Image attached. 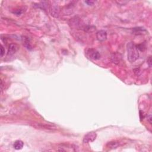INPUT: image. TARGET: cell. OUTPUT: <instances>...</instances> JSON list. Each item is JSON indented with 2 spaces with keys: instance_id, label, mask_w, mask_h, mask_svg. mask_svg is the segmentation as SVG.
<instances>
[{
  "instance_id": "cell-11",
  "label": "cell",
  "mask_w": 152,
  "mask_h": 152,
  "mask_svg": "<svg viewBox=\"0 0 152 152\" xmlns=\"http://www.w3.org/2000/svg\"><path fill=\"white\" fill-rule=\"evenodd\" d=\"M108 146L110 147V148L115 149L118 146V143L117 142H110L108 143Z\"/></svg>"
},
{
  "instance_id": "cell-4",
  "label": "cell",
  "mask_w": 152,
  "mask_h": 152,
  "mask_svg": "<svg viewBox=\"0 0 152 152\" xmlns=\"http://www.w3.org/2000/svg\"><path fill=\"white\" fill-rule=\"evenodd\" d=\"M89 51H90V52H89V54L90 58L95 59V60H98V59H100L101 55H100L98 51L95 49H90Z\"/></svg>"
},
{
  "instance_id": "cell-2",
  "label": "cell",
  "mask_w": 152,
  "mask_h": 152,
  "mask_svg": "<svg viewBox=\"0 0 152 152\" xmlns=\"http://www.w3.org/2000/svg\"><path fill=\"white\" fill-rule=\"evenodd\" d=\"M97 134L95 132H90L87 133L84 136L83 138V143H89L90 142H94L95 139H96Z\"/></svg>"
},
{
  "instance_id": "cell-9",
  "label": "cell",
  "mask_w": 152,
  "mask_h": 152,
  "mask_svg": "<svg viewBox=\"0 0 152 152\" xmlns=\"http://www.w3.org/2000/svg\"><path fill=\"white\" fill-rule=\"evenodd\" d=\"M37 125V127H36V128H43V129H49V130H54L55 129V128L54 127L51 126V125H47V124H40L38 123L36 124Z\"/></svg>"
},
{
  "instance_id": "cell-8",
  "label": "cell",
  "mask_w": 152,
  "mask_h": 152,
  "mask_svg": "<svg viewBox=\"0 0 152 152\" xmlns=\"http://www.w3.org/2000/svg\"><path fill=\"white\" fill-rule=\"evenodd\" d=\"M24 143L21 140H17L15 141L14 144V148L15 150H20L23 147Z\"/></svg>"
},
{
  "instance_id": "cell-13",
  "label": "cell",
  "mask_w": 152,
  "mask_h": 152,
  "mask_svg": "<svg viewBox=\"0 0 152 152\" xmlns=\"http://www.w3.org/2000/svg\"><path fill=\"white\" fill-rule=\"evenodd\" d=\"M147 64H148L149 67H152V57L151 56H149V58L147 59Z\"/></svg>"
},
{
  "instance_id": "cell-12",
  "label": "cell",
  "mask_w": 152,
  "mask_h": 152,
  "mask_svg": "<svg viewBox=\"0 0 152 152\" xmlns=\"http://www.w3.org/2000/svg\"><path fill=\"white\" fill-rule=\"evenodd\" d=\"M4 54H5V49H4V47H3L2 45H1V57H2Z\"/></svg>"
},
{
  "instance_id": "cell-1",
  "label": "cell",
  "mask_w": 152,
  "mask_h": 152,
  "mask_svg": "<svg viewBox=\"0 0 152 152\" xmlns=\"http://www.w3.org/2000/svg\"><path fill=\"white\" fill-rule=\"evenodd\" d=\"M128 59L130 62H135L139 58V51L133 43H128L127 45Z\"/></svg>"
},
{
  "instance_id": "cell-5",
  "label": "cell",
  "mask_w": 152,
  "mask_h": 152,
  "mask_svg": "<svg viewBox=\"0 0 152 152\" xmlns=\"http://www.w3.org/2000/svg\"><path fill=\"white\" fill-rule=\"evenodd\" d=\"M18 48V47L16 44H14V43L10 44L8 48V55H14L17 51Z\"/></svg>"
},
{
  "instance_id": "cell-6",
  "label": "cell",
  "mask_w": 152,
  "mask_h": 152,
  "mask_svg": "<svg viewBox=\"0 0 152 152\" xmlns=\"http://www.w3.org/2000/svg\"><path fill=\"white\" fill-rule=\"evenodd\" d=\"M121 59V56L120 54L118 53H114L111 56V59L112 61L116 64H118L120 62Z\"/></svg>"
},
{
  "instance_id": "cell-7",
  "label": "cell",
  "mask_w": 152,
  "mask_h": 152,
  "mask_svg": "<svg viewBox=\"0 0 152 152\" xmlns=\"http://www.w3.org/2000/svg\"><path fill=\"white\" fill-rule=\"evenodd\" d=\"M51 15L55 17H58L59 16V8L58 6H53L52 7L51 10Z\"/></svg>"
},
{
  "instance_id": "cell-15",
  "label": "cell",
  "mask_w": 152,
  "mask_h": 152,
  "mask_svg": "<svg viewBox=\"0 0 152 152\" xmlns=\"http://www.w3.org/2000/svg\"><path fill=\"white\" fill-rule=\"evenodd\" d=\"M147 121H149V123L150 124H152V116L151 115H149L147 117Z\"/></svg>"
},
{
  "instance_id": "cell-14",
  "label": "cell",
  "mask_w": 152,
  "mask_h": 152,
  "mask_svg": "<svg viewBox=\"0 0 152 152\" xmlns=\"http://www.w3.org/2000/svg\"><path fill=\"white\" fill-rule=\"evenodd\" d=\"M85 2L87 3L89 5H92L95 2L93 1H85Z\"/></svg>"
},
{
  "instance_id": "cell-10",
  "label": "cell",
  "mask_w": 152,
  "mask_h": 152,
  "mask_svg": "<svg viewBox=\"0 0 152 152\" xmlns=\"http://www.w3.org/2000/svg\"><path fill=\"white\" fill-rule=\"evenodd\" d=\"M24 40V43L23 44L24 45V46L26 47V48L28 49H32V46H31L30 44V42L29 39L27 38H24L23 39Z\"/></svg>"
},
{
  "instance_id": "cell-3",
  "label": "cell",
  "mask_w": 152,
  "mask_h": 152,
  "mask_svg": "<svg viewBox=\"0 0 152 152\" xmlns=\"http://www.w3.org/2000/svg\"><path fill=\"white\" fill-rule=\"evenodd\" d=\"M96 37L100 42H103L107 39V32L105 30H101L96 33Z\"/></svg>"
}]
</instances>
